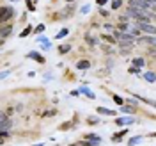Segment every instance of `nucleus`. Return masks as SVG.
Returning a JSON list of instances; mask_svg holds the SVG:
<instances>
[{"instance_id": "nucleus-11", "label": "nucleus", "mask_w": 156, "mask_h": 146, "mask_svg": "<svg viewBox=\"0 0 156 146\" xmlns=\"http://www.w3.org/2000/svg\"><path fill=\"white\" fill-rule=\"evenodd\" d=\"M142 139H144V137H142V136L131 137V139L128 141V146H136V144H138V143H142Z\"/></svg>"}, {"instance_id": "nucleus-28", "label": "nucleus", "mask_w": 156, "mask_h": 146, "mask_svg": "<svg viewBox=\"0 0 156 146\" xmlns=\"http://www.w3.org/2000/svg\"><path fill=\"white\" fill-rule=\"evenodd\" d=\"M129 71H131V73H140V69H138V68H131Z\"/></svg>"}, {"instance_id": "nucleus-21", "label": "nucleus", "mask_w": 156, "mask_h": 146, "mask_svg": "<svg viewBox=\"0 0 156 146\" xmlns=\"http://www.w3.org/2000/svg\"><path fill=\"white\" fill-rule=\"evenodd\" d=\"M121 4H122L121 0H114V2H112V9H119V7H121Z\"/></svg>"}, {"instance_id": "nucleus-15", "label": "nucleus", "mask_w": 156, "mask_h": 146, "mask_svg": "<svg viewBox=\"0 0 156 146\" xmlns=\"http://www.w3.org/2000/svg\"><path fill=\"white\" fill-rule=\"evenodd\" d=\"M78 93H82V95H85V96H89V98H94V93H92L90 89H87V88H82Z\"/></svg>"}, {"instance_id": "nucleus-32", "label": "nucleus", "mask_w": 156, "mask_h": 146, "mask_svg": "<svg viewBox=\"0 0 156 146\" xmlns=\"http://www.w3.org/2000/svg\"><path fill=\"white\" fill-rule=\"evenodd\" d=\"M11 2H16V0H11Z\"/></svg>"}, {"instance_id": "nucleus-4", "label": "nucleus", "mask_w": 156, "mask_h": 146, "mask_svg": "<svg viewBox=\"0 0 156 146\" xmlns=\"http://www.w3.org/2000/svg\"><path fill=\"white\" fill-rule=\"evenodd\" d=\"M85 139H89L87 146H98V144H101V137L94 136V134H87V136H85Z\"/></svg>"}, {"instance_id": "nucleus-13", "label": "nucleus", "mask_w": 156, "mask_h": 146, "mask_svg": "<svg viewBox=\"0 0 156 146\" xmlns=\"http://www.w3.org/2000/svg\"><path fill=\"white\" fill-rule=\"evenodd\" d=\"M140 43H146V45L154 47V38H153V36H149V38H140Z\"/></svg>"}, {"instance_id": "nucleus-1", "label": "nucleus", "mask_w": 156, "mask_h": 146, "mask_svg": "<svg viewBox=\"0 0 156 146\" xmlns=\"http://www.w3.org/2000/svg\"><path fill=\"white\" fill-rule=\"evenodd\" d=\"M12 14H14V9L9 7V6H5V7H0V23H5V21H9L12 18Z\"/></svg>"}, {"instance_id": "nucleus-10", "label": "nucleus", "mask_w": 156, "mask_h": 146, "mask_svg": "<svg viewBox=\"0 0 156 146\" xmlns=\"http://www.w3.org/2000/svg\"><path fill=\"white\" fill-rule=\"evenodd\" d=\"M98 112H99V114H103V116H115V112H114V110L105 109V107H98Z\"/></svg>"}, {"instance_id": "nucleus-7", "label": "nucleus", "mask_w": 156, "mask_h": 146, "mask_svg": "<svg viewBox=\"0 0 156 146\" xmlns=\"http://www.w3.org/2000/svg\"><path fill=\"white\" fill-rule=\"evenodd\" d=\"M133 121H135L133 118H117V119H115L117 125H131Z\"/></svg>"}, {"instance_id": "nucleus-20", "label": "nucleus", "mask_w": 156, "mask_h": 146, "mask_svg": "<svg viewBox=\"0 0 156 146\" xmlns=\"http://www.w3.org/2000/svg\"><path fill=\"white\" fill-rule=\"evenodd\" d=\"M114 102H115L117 105H122V103H124V100L121 96H117V95H114Z\"/></svg>"}, {"instance_id": "nucleus-5", "label": "nucleus", "mask_w": 156, "mask_h": 146, "mask_svg": "<svg viewBox=\"0 0 156 146\" xmlns=\"http://www.w3.org/2000/svg\"><path fill=\"white\" fill-rule=\"evenodd\" d=\"M27 57L34 59L36 62H44V57H43L41 54H37V52H29V54H27Z\"/></svg>"}, {"instance_id": "nucleus-2", "label": "nucleus", "mask_w": 156, "mask_h": 146, "mask_svg": "<svg viewBox=\"0 0 156 146\" xmlns=\"http://www.w3.org/2000/svg\"><path fill=\"white\" fill-rule=\"evenodd\" d=\"M136 29L140 30V32H149L151 36L154 34V25H151L149 21H138L136 23Z\"/></svg>"}, {"instance_id": "nucleus-3", "label": "nucleus", "mask_w": 156, "mask_h": 146, "mask_svg": "<svg viewBox=\"0 0 156 146\" xmlns=\"http://www.w3.org/2000/svg\"><path fill=\"white\" fill-rule=\"evenodd\" d=\"M12 32V25L11 23H5V25H0V39H5Z\"/></svg>"}, {"instance_id": "nucleus-19", "label": "nucleus", "mask_w": 156, "mask_h": 146, "mask_svg": "<svg viewBox=\"0 0 156 146\" xmlns=\"http://www.w3.org/2000/svg\"><path fill=\"white\" fill-rule=\"evenodd\" d=\"M43 30H44V23H39L37 27H36V29H34V32H36V34H41V32H43Z\"/></svg>"}, {"instance_id": "nucleus-29", "label": "nucleus", "mask_w": 156, "mask_h": 146, "mask_svg": "<svg viewBox=\"0 0 156 146\" xmlns=\"http://www.w3.org/2000/svg\"><path fill=\"white\" fill-rule=\"evenodd\" d=\"M69 127H71V123H64V125H62V127H60V128L64 130V128H69Z\"/></svg>"}, {"instance_id": "nucleus-23", "label": "nucleus", "mask_w": 156, "mask_h": 146, "mask_svg": "<svg viewBox=\"0 0 156 146\" xmlns=\"http://www.w3.org/2000/svg\"><path fill=\"white\" fill-rule=\"evenodd\" d=\"M89 123H90V125H96V123H99V119H98V118H90V119H87Z\"/></svg>"}, {"instance_id": "nucleus-30", "label": "nucleus", "mask_w": 156, "mask_h": 146, "mask_svg": "<svg viewBox=\"0 0 156 146\" xmlns=\"http://www.w3.org/2000/svg\"><path fill=\"white\" fill-rule=\"evenodd\" d=\"M2 45H4V39H0V47H2Z\"/></svg>"}, {"instance_id": "nucleus-18", "label": "nucleus", "mask_w": 156, "mask_h": 146, "mask_svg": "<svg viewBox=\"0 0 156 146\" xmlns=\"http://www.w3.org/2000/svg\"><path fill=\"white\" fill-rule=\"evenodd\" d=\"M121 109H122V112H126V114L135 112V109H133V107H128V105H121Z\"/></svg>"}, {"instance_id": "nucleus-24", "label": "nucleus", "mask_w": 156, "mask_h": 146, "mask_svg": "<svg viewBox=\"0 0 156 146\" xmlns=\"http://www.w3.org/2000/svg\"><path fill=\"white\" fill-rule=\"evenodd\" d=\"M7 75H9V71H7V69H5V71H0V80H2V78H5Z\"/></svg>"}, {"instance_id": "nucleus-14", "label": "nucleus", "mask_w": 156, "mask_h": 146, "mask_svg": "<svg viewBox=\"0 0 156 146\" xmlns=\"http://www.w3.org/2000/svg\"><path fill=\"white\" fill-rule=\"evenodd\" d=\"M30 32H34V27H32V25H29V27H25V30H23V32L20 34V38H27V36H29Z\"/></svg>"}, {"instance_id": "nucleus-25", "label": "nucleus", "mask_w": 156, "mask_h": 146, "mask_svg": "<svg viewBox=\"0 0 156 146\" xmlns=\"http://www.w3.org/2000/svg\"><path fill=\"white\" fill-rule=\"evenodd\" d=\"M5 119H7V116H5V114H4V112H0V123H4V121H5Z\"/></svg>"}, {"instance_id": "nucleus-9", "label": "nucleus", "mask_w": 156, "mask_h": 146, "mask_svg": "<svg viewBox=\"0 0 156 146\" xmlns=\"http://www.w3.org/2000/svg\"><path fill=\"white\" fill-rule=\"evenodd\" d=\"M89 66H90V62H89L87 59H82V61H78V62H76V68L78 69H87Z\"/></svg>"}, {"instance_id": "nucleus-31", "label": "nucleus", "mask_w": 156, "mask_h": 146, "mask_svg": "<svg viewBox=\"0 0 156 146\" xmlns=\"http://www.w3.org/2000/svg\"><path fill=\"white\" fill-rule=\"evenodd\" d=\"M66 2H73V0H66Z\"/></svg>"}, {"instance_id": "nucleus-27", "label": "nucleus", "mask_w": 156, "mask_h": 146, "mask_svg": "<svg viewBox=\"0 0 156 146\" xmlns=\"http://www.w3.org/2000/svg\"><path fill=\"white\" fill-rule=\"evenodd\" d=\"M89 9H90L89 6H83V7H82V13H89Z\"/></svg>"}, {"instance_id": "nucleus-33", "label": "nucleus", "mask_w": 156, "mask_h": 146, "mask_svg": "<svg viewBox=\"0 0 156 146\" xmlns=\"http://www.w3.org/2000/svg\"><path fill=\"white\" fill-rule=\"evenodd\" d=\"M149 2H151V0H149Z\"/></svg>"}, {"instance_id": "nucleus-22", "label": "nucleus", "mask_w": 156, "mask_h": 146, "mask_svg": "<svg viewBox=\"0 0 156 146\" xmlns=\"http://www.w3.org/2000/svg\"><path fill=\"white\" fill-rule=\"evenodd\" d=\"M27 9H29V11H36V6H34V4H30V0L27 2Z\"/></svg>"}, {"instance_id": "nucleus-17", "label": "nucleus", "mask_w": 156, "mask_h": 146, "mask_svg": "<svg viewBox=\"0 0 156 146\" xmlns=\"http://www.w3.org/2000/svg\"><path fill=\"white\" fill-rule=\"evenodd\" d=\"M68 34H69V29H62L60 32H57V36H55V38H57V39H60V38H66Z\"/></svg>"}, {"instance_id": "nucleus-8", "label": "nucleus", "mask_w": 156, "mask_h": 146, "mask_svg": "<svg viewBox=\"0 0 156 146\" xmlns=\"http://www.w3.org/2000/svg\"><path fill=\"white\" fill-rule=\"evenodd\" d=\"M131 62H133V66H135V68H142V66H144V64H146V59H142V57H135L133 59V61H131Z\"/></svg>"}, {"instance_id": "nucleus-12", "label": "nucleus", "mask_w": 156, "mask_h": 146, "mask_svg": "<svg viewBox=\"0 0 156 146\" xmlns=\"http://www.w3.org/2000/svg\"><path fill=\"white\" fill-rule=\"evenodd\" d=\"M144 78H146L147 82H151V84H154V80H156V77H154V73H153V71H147V73H144Z\"/></svg>"}, {"instance_id": "nucleus-26", "label": "nucleus", "mask_w": 156, "mask_h": 146, "mask_svg": "<svg viewBox=\"0 0 156 146\" xmlns=\"http://www.w3.org/2000/svg\"><path fill=\"white\" fill-rule=\"evenodd\" d=\"M96 4H99V7H101V6H105V4H107V0H96Z\"/></svg>"}, {"instance_id": "nucleus-6", "label": "nucleus", "mask_w": 156, "mask_h": 146, "mask_svg": "<svg viewBox=\"0 0 156 146\" xmlns=\"http://www.w3.org/2000/svg\"><path fill=\"white\" fill-rule=\"evenodd\" d=\"M11 127H12V121H11L9 118H7L4 123H0V132H9Z\"/></svg>"}, {"instance_id": "nucleus-16", "label": "nucleus", "mask_w": 156, "mask_h": 146, "mask_svg": "<svg viewBox=\"0 0 156 146\" xmlns=\"http://www.w3.org/2000/svg\"><path fill=\"white\" fill-rule=\"evenodd\" d=\"M69 50H71V45H60L58 47V54H68Z\"/></svg>"}]
</instances>
